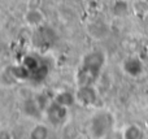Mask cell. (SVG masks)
<instances>
[{
  "mask_svg": "<svg viewBox=\"0 0 148 139\" xmlns=\"http://www.w3.org/2000/svg\"><path fill=\"white\" fill-rule=\"evenodd\" d=\"M23 18H25V22L31 27H40L44 23V21H46L44 13L39 8H30L25 13Z\"/></svg>",
  "mask_w": 148,
  "mask_h": 139,
  "instance_id": "cell-3",
  "label": "cell"
},
{
  "mask_svg": "<svg viewBox=\"0 0 148 139\" xmlns=\"http://www.w3.org/2000/svg\"><path fill=\"white\" fill-rule=\"evenodd\" d=\"M123 70L131 77H138L143 72V64L136 57H130L123 62Z\"/></svg>",
  "mask_w": 148,
  "mask_h": 139,
  "instance_id": "cell-5",
  "label": "cell"
},
{
  "mask_svg": "<svg viewBox=\"0 0 148 139\" xmlns=\"http://www.w3.org/2000/svg\"><path fill=\"white\" fill-rule=\"evenodd\" d=\"M112 12L117 17H123L129 13V3L126 0H114L112 5Z\"/></svg>",
  "mask_w": 148,
  "mask_h": 139,
  "instance_id": "cell-7",
  "label": "cell"
},
{
  "mask_svg": "<svg viewBox=\"0 0 148 139\" xmlns=\"http://www.w3.org/2000/svg\"><path fill=\"white\" fill-rule=\"evenodd\" d=\"M105 62V55L101 51H92L83 57L81 69L78 72V83L81 86H88L99 75Z\"/></svg>",
  "mask_w": 148,
  "mask_h": 139,
  "instance_id": "cell-1",
  "label": "cell"
},
{
  "mask_svg": "<svg viewBox=\"0 0 148 139\" xmlns=\"http://www.w3.org/2000/svg\"><path fill=\"white\" fill-rule=\"evenodd\" d=\"M75 99L81 104H83V105H91V104H94V101L96 100V94H95L94 88L91 87V85L81 86Z\"/></svg>",
  "mask_w": 148,
  "mask_h": 139,
  "instance_id": "cell-4",
  "label": "cell"
},
{
  "mask_svg": "<svg viewBox=\"0 0 148 139\" xmlns=\"http://www.w3.org/2000/svg\"><path fill=\"white\" fill-rule=\"evenodd\" d=\"M113 126V118L110 114L107 113H99L94 116L91 120V133L94 134L95 138H101L112 129Z\"/></svg>",
  "mask_w": 148,
  "mask_h": 139,
  "instance_id": "cell-2",
  "label": "cell"
},
{
  "mask_svg": "<svg viewBox=\"0 0 148 139\" xmlns=\"http://www.w3.org/2000/svg\"><path fill=\"white\" fill-rule=\"evenodd\" d=\"M47 137V129L43 125H39L31 133V139H46Z\"/></svg>",
  "mask_w": 148,
  "mask_h": 139,
  "instance_id": "cell-10",
  "label": "cell"
},
{
  "mask_svg": "<svg viewBox=\"0 0 148 139\" xmlns=\"http://www.w3.org/2000/svg\"><path fill=\"white\" fill-rule=\"evenodd\" d=\"M66 117V107L61 104H55L48 109V118L51 120L52 124H59Z\"/></svg>",
  "mask_w": 148,
  "mask_h": 139,
  "instance_id": "cell-6",
  "label": "cell"
},
{
  "mask_svg": "<svg viewBox=\"0 0 148 139\" xmlns=\"http://www.w3.org/2000/svg\"><path fill=\"white\" fill-rule=\"evenodd\" d=\"M123 139H143V131L136 125H130L126 126V129L122 133Z\"/></svg>",
  "mask_w": 148,
  "mask_h": 139,
  "instance_id": "cell-8",
  "label": "cell"
},
{
  "mask_svg": "<svg viewBox=\"0 0 148 139\" xmlns=\"http://www.w3.org/2000/svg\"><path fill=\"white\" fill-rule=\"evenodd\" d=\"M133 10L139 17H146L148 14V1L147 0H135L133 3Z\"/></svg>",
  "mask_w": 148,
  "mask_h": 139,
  "instance_id": "cell-9",
  "label": "cell"
}]
</instances>
